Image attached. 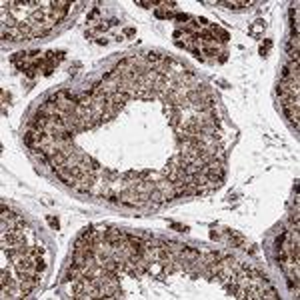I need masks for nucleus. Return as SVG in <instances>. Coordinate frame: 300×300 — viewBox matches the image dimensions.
<instances>
[{"label": "nucleus", "instance_id": "nucleus-1", "mask_svg": "<svg viewBox=\"0 0 300 300\" xmlns=\"http://www.w3.org/2000/svg\"><path fill=\"white\" fill-rule=\"evenodd\" d=\"M216 4H222L226 8H232V10H244L248 6H252L254 2H216Z\"/></svg>", "mask_w": 300, "mask_h": 300}, {"label": "nucleus", "instance_id": "nucleus-2", "mask_svg": "<svg viewBox=\"0 0 300 300\" xmlns=\"http://www.w3.org/2000/svg\"><path fill=\"white\" fill-rule=\"evenodd\" d=\"M262 32H264V20H256V22L250 26V34L256 36V34H262Z\"/></svg>", "mask_w": 300, "mask_h": 300}, {"label": "nucleus", "instance_id": "nucleus-3", "mask_svg": "<svg viewBox=\"0 0 300 300\" xmlns=\"http://www.w3.org/2000/svg\"><path fill=\"white\" fill-rule=\"evenodd\" d=\"M270 46H272L270 40H266V42H264V46H260V54H262V56H266V52L270 50Z\"/></svg>", "mask_w": 300, "mask_h": 300}, {"label": "nucleus", "instance_id": "nucleus-4", "mask_svg": "<svg viewBox=\"0 0 300 300\" xmlns=\"http://www.w3.org/2000/svg\"><path fill=\"white\" fill-rule=\"evenodd\" d=\"M48 222H50V226H54V228H58V220H56V218H48Z\"/></svg>", "mask_w": 300, "mask_h": 300}, {"label": "nucleus", "instance_id": "nucleus-5", "mask_svg": "<svg viewBox=\"0 0 300 300\" xmlns=\"http://www.w3.org/2000/svg\"><path fill=\"white\" fill-rule=\"evenodd\" d=\"M124 34H126V36H132L134 30H132V28H126V30H124Z\"/></svg>", "mask_w": 300, "mask_h": 300}]
</instances>
